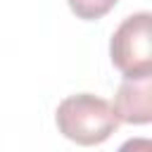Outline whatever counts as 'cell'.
I'll list each match as a JSON object with an SVG mask.
<instances>
[{
	"instance_id": "4",
	"label": "cell",
	"mask_w": 152,
	"mask_h": 152,
	"mask_svg": "<svg viewBox=\"0 0 152 152\" xmlns=\"http://www.w3.org/2000/svg\"><path fill=\"white\" fill-rule=\"evenodd\" d=\"M66 2H69L71 12L78 19H86V21H93V19L104 17L116 5V0H66Z\"/></svg>"
},
{
	"instance_id": "1",
	"label": "cell",
	"mask_w": 152,
	"mask_h": 152,
	"mask_svg": "<svg viewBox=\"0 0 152 152\" xmlns=\"http://www.w3.org/2000/svg\"><path fill=\"white\" fill-rule=\"evenodd\" d=\"M57 128L59 133L76 145H100L119 126L114 107L90 93L69 95L57 107Z\"/></svg>"
},
{
	"instance_id": "3",
	"label": "cell",
	"mask_w": 152,
	"mask_h": 152,
	"mask_svg": "<svg viewBox=\"0 0 152 152\" xmlns=\"http://www.w3.org/2000/svg\"><path fill=\"white\" fill-rule=\"evenodd\" d=\"M114 114L119 124H150L152 121V76L126 78L114 97Z\"/></svg>"
},
{
	"instance_id": "2",
	"label": "cell",
	"mask_w": 152,
	"mask_h": 152,
	"mask_svg": "<svg viewBox=\"0 0 152 152\" xmlns=\"http://www.w3.org/2000/svg\"><path fill=\"white\" fill-rule=\"evenodd\" d=\"M152 17L150 12H138L126 17L112 36L109 55L112 64L126 78L152 76Z\"/></svg>"
}]
</instances>
